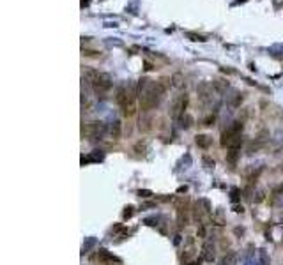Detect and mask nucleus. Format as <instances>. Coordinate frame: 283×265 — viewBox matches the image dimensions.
<instances>
[{"label":"nucleus","instance_id":"nucleus-1","mask_svg":"<svg viewBox=\"0 0 283 265\" xmlns=\"http://www.w3.org/2000/svg\"><path fill=\"white\" fill-rule=\"evenodd\" d=\"M168 88V83L166 80H159V81H152L145 85V90L142 92V110L143 111H149V110L156 108L163 97V94L166 92Z\"/></svg>","mask_w":283,"mask_h":265},{"label":"nucleus","instance_id":"nucleus-2","mask_svg":"<svg viewBox=\"0 0 283 265\" xmlns=\"http://www.w3.org/2000/svg\"><path fill=\"white\" fill-rule=\"evenodd\" d=\"M136 96H138V85L131 83L129 87H119L117 90V103L122 108V113L126 117H131V115L136 113Z\"/></svg>","mask_w":283,"mask_h":265},{"label":"nucleus","instance_id":"nucleus-3","mask_svg":"<svg viewBox=\"0 0 283 265\" xmlns=\"http://www.w3.org/2000/svg\"><path fill=\"white\" fill-rule=\"evenodd\" d=\"M89 80H90V85L98 94H106L112 88V80H110L108 74L104 73H96V71H89Z\"/></svg>","mask_w":283,"mask_h":265},{"label":"nucleus","instance_id":"nucleus-4","mask_svg":"<svg viewBox=\"0 0 283 265\" xmlns=\"http://www.w3.org/2000/svg\"><path fill=\"white\" fill-rule=\"evenodd\" d=\"M106 133V125L103 122H89L83 127V136H87L89 140H101Z\"/></svg>","mask_w":283,"mask_h":265},{"label":"nucleus","instance_id":"nucleus-5","mask_svg":"<svg viewBox=\"0 0 283 265\" xmlns=\"http://www.w3.org/2000/svg\"><path fill=\"white\" fill-rule=\"evenodd\" d=\"M186 104H188V96H180L177 101L174 103V108H172V117L174 119H179L184 115V110H186Z\"/></svg>","mask_w":283,"mask_h":265},{"label":"nucleus","instance_id":"nucleus-6","mask_svg":"<svg viewBox=\"0 0 283 265\" xmlns=\"http://www.w3.org/2000/svg\"><path fill=\"white\" fill-rule=\"evenodd\" d=\"M202 258L205 260V262H212V258H214V246H212L209 240H207V242L204 244V248H202Z\"/></svg>","mask_w":283,"mask_h":265},{"label":"nucleus","instance_id":"nucleus-7","mask_svg":"<svg viewBox=\"0 0 283 265\" xmlns=\"http://www.w3.org/2000/svg\"><path fill=\"white\" fill-rule=\"evenodd\" d=\"M103 159H104V154L101 150H92L90 156L82 159V164H85V163H99V161H103Z\"/></svg>","mask_w":283,"mask_h":265},{"label":"nucleus","instance_id":"nucleus-8","mask_svg":"<svg viewBox=\"0 0 283 265\" xmlns=\"http://www.w3.org/2000/svg\"><path fill=\"white\" fill-rule=\"evenodd\" d=\"M211 136L207 135H196V145L202 147V149H209V145H211Z\"/></svg>","mask_w":283,"mask_h":265},{"label":"nucleus","instance_id":"nucleus-9","mask_svg":"<svg viewBox=\"0 0 283 265\" xmlns=\"http://www.w3.org/2000/svg\"><path fill=\"white\" fill-rule=\"evenodd\" d=\"M110 133H112L113 138H119L120 136V122L119 120H113V124H112V127H110Z\"/></svg>","mask_w":283,"mask_h":265},{"label":"nucleus","instance_id":"nucleus-10","mask_svg":"<svg viewBox=\"0 0 283 265\" xmlns=\"http://www.w3.org/2000/svg\"><path fill=\"white\" fill-rule=\"evenodd\" d=\"M258 258H260V263L262 265H269V256H267V253L264 251V249H260V251H258Z\"/></svg>","mask_w":283,"mask_h":265},{"label":"nucleus","instance_id":"nucleus-11","mask_svg":"<svg viewBox=\"0 0 283 265\" xmlns=\"http://www.w3.org/2000/svg\"><path fill=\"white\" fill-rule=\"evenodd\" d=\"M237 150L239 149H230V152H228V163H235V159H237Z\"/></svg>","mask_w":283,"mask_h":265},{"label":"nucleus","instance_id":"nucleus-12","mask_svg":"<svg viewBox=\"0 0 283 265\" xmlns=\"http://www.w3.org/2000/svg\"><path fill=\"white\" fill-rule=\"evenodd\" d=\"M94 244H96V239H94V237L87 239V242L83 244V251H85V253H87V251H89V249H90V248H92Z\"/></svg>","mask_w":283,"mask_h":265},{"label":"nucleus","instance_id":"nucleus-13","mask_svg":"<svg viewBox=\"0 0 283 265\" xmlns=\"http://www.w3.org/2000/svg\"><path fill=\"white\" fill-rule=\"evenodd\" d=\"M138 196H142V198H151L152 193H151L149 189H140V191H138Z\"/></svg>","mask_w":283,"mask_h":265},{"label":"nucleus","instance_id":"nucleus-14","mask_svg":"<svg viewBox=\"0 0 283 265\" xmlns=\"http://www.w3.org/2000/svg\"><path fill=\"white\" fill-rule=\"evenodd\" d=\"M131 216H133V207H126V211H124V214H122V217H124V219H129Z\"/></svg>","mask_w":283,"mask_h":265},{"label":"nucleus","instance_id":"nucleus-15","mask_svg":"<svg viewBox=\"0 0 283 265\" xmlns=\"http://www.w3.org/2000/svg\"><path fill=\"white\" fill-rule=\"evenodd\" d=\"M188 37H191V41H205V39L202 37V35H196V34H188Z\"/></svg>","mask_w":283,"mask_h":265},{"label":"nucleus","instance_id":"nucleus-16","mask_svg":"<svg viewBox=\"0 0 283 265\" xmlns=\"http://www.w3.org/2000/svg\"><path fill=\"white\" fill-rule=\"evenodd\" d=\"M204 164H205L207 168H214V161L209 159V157H204Z\"/></svg>","mask_w":283,"mask_h":265},{"label":"nucleus","instance_id":"nucleus-17","mask_svg":"<svg viewBox=\"0 0 283 265\" xmlns=\"http://www.w3.org/2000/svg\"><path fill=\"white\" fill-rule=\"evenodd\" d=\"M239 200V189H232V201Z\"/></svg>","mask_w":283,"mask_h":265},{"label":"nucleus","instance_id":"nucleus-18","mask_svg":"<svg viewBox=\"0 0 283 265\" xmlns=\"http://www.w3.org/2000/svg\"><path fill=\"white\" fill-rule=\"evenodd\" d=\"M174 244H175V246H179V244H180V235H179V233L175 235V239H174Z\"/></svg>","mask_w":283,"mask_h":265},{"label":"nucleus","instance_id":"nucleus-19","mask_svg":"<svg viewBox=\"0 0 283 265\" xmlns=\"http://www.w3.org/2000/svg\"><path fill=\"white\" fill-rule=\"evenodd\" d=\"M198 235H200V237H204V235H205V230H204V226L198 228Z\"/></svg>","mask_w":283,"mask_h":265},{"label":"nucleus","instance_id":"nucleus-20","mask_svg":"<svg viewBox=\"0 0 283 265\" xmlns=\"http://www.w3.org/2000/svg\"><path fill=\"white\" fill-rule=\"evenodd\" d=\"M177 191H179V193H186V191H188V187H186V186H182V187H179Z\"/></svg>","mask_w":283,"mask_h":265},{"label":"nucleus","instance_id":"nucleus-21","mask_svg":"<svg viewBox=\"0 0 283 265\" xmlns=\"http://www.w3.org/2000/svg\"><path fill=\"white\" fill-rule=\"evenodd\" d=\"M234 211H235V212H242V207L237 205V207H234Z\"/></svg>","mask_w":283,"mask_h":265}]
</instances>
